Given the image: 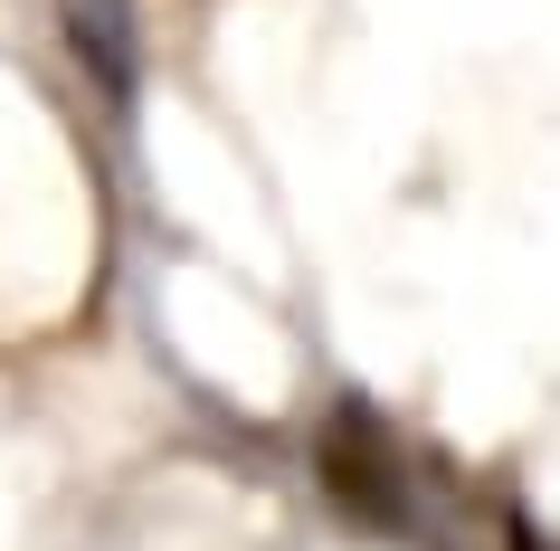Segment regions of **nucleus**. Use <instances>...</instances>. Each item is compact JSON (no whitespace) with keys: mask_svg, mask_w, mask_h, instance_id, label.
I'll return each instance as SVG.
<instances>
[{"mask_svg":"<svg viewBox=\"0 0 560 551\" xmlns=\"http://www.w3.org/2000/svg\"><path fill=\"white\" fill-rule=\"evenodd\" d=\"M314 475H324V504L361 532H418V475H409V447L371 400H332L324 428H314Z\"/></svg>","mask_w":560,"mask_h":551,"instance_id":"f257e3e1","label":"nucleus"},{"mask_svg":"<svg viewBox=\"0 0 560 551\" xmlns=\"http://www.w3.org/2000/svg\"><path fill=\"white\" fill-rule=\"evenodd\" d=\"M58 30L67 58L86 67V87L124 115L143 95V0H58Z\"/></svg>","mask_w":560,"mask_h":551,"instance_id":"f03ea898","label":"nucleus"},{"mask_svg":"<svg viewBox=\"0 0 560 551\" xmlns=\"http://www.w3.org/2000/svg\"><path fill=\"white\" fill-rule=\"evenodd\" d=\"M503 542H513V551H551V532H541V523H523V514H513V523H503Z\"/></svg>","mask_w":560,"mask_h":551,"instance_id":"7ed1b4c3","label":"nucleus"}]
</instances>
